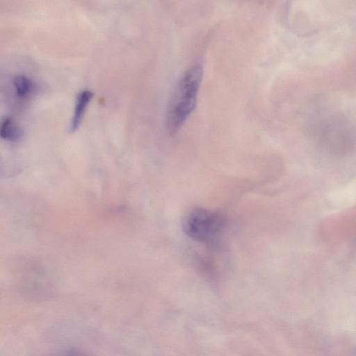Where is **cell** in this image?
<instances>
[{"instance_id": "3957f363", "label": "cell", "mask_w": 356, "mask_h": 356, "mask_svg": "<svg viewBox=\"0 0 356 356\" xmlns=\"http://www.w3.org/2000/svg\"><path fill=\"white\" fill-rule=\"evenodd\" d=\"M93 97V93L90 90H81L76 96L74 113L72 116L69 130L74 132L81 125L88 105Z\"/></svg>"}, {"instance_id": "7a4b0ae2", "label": "cell", "mask_w": 356, "mask_h": 356, "mask_svg": "<svg viewBox=\"0 0 356 356\" xmlns=\"http://www.w3.org/2000/svg\"><path fill=\"white\" fill-rule=\"evenodd\" d=\"M225 227V219L218 212L197 207L186 214L182 228L185 234L193 241L211 245L220 237Z\"/></svg>"}, {"instance_id": "6da1fadb", "label": "cell", "mask_w": 356, "mask_h": 356, "mask_svg": "<svg viewBox=\"0 0 356 356\" xmlns=\"http://www.w3.org/2000/svg\"><path fill=\"white\" fill-rule=\"evenodd\" d=\"M202 74V65H193L175 84L165 112V127L170 134L177 133L194 110Z\"/></svg>"}, {"instance_id": "277c9868", "label": "cell", "mask_w": 356, "mask_h": 356, "mask_svg": "<svg viewBox=\"0 0 356 356\" xmlns=\"http://www.w3.org/2000/svg\"><path fill=\"white\" fill-rule=\"evenodd\" d=\"M0 135L1 138L16 142L21 140L24 132L19 124L10 117H5L1 123Z\"/></svg>"}, {"instance_id": "5b68a950", "label": "cell", "mask_w": 356, "mask_h": 356, "mask_svg": "<svg viewBox=\"0 0 356 356\" xmlns=\"http://www.w3.org/2000/svg\"><path fill=\"white\" fill-rule=\"evenodd\" d=\"M12 86L15 95L22 99L31 95L35 88L32 79L24 74L15 75Z\"/></svg>"}]
</instances>
